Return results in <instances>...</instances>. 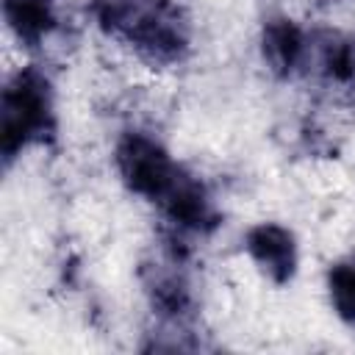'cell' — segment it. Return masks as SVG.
<instances>
[{"label": "cell", "instance_id": "cell-10", "mask_svg": "<svg viewBox=\"0 0 355 355\" xmlns=\"http://www.w3.org/2000/svg\"><path fill=\"white\" fill-rule=\"evenodd\" d=\"M327 291L336 316L355 327V255L341 258L327 269Z\"/></svg>", "mask_w": 355, "mask_h": 355}, {"label": "cell", "instance_id": "cell-4", "mask_svg": "<svg viewBox=\"0 0 355 355\" xmlns=\"http://www.w3.org/2000/svg\"><path fill=\"white\" fill-rule=\"evenodd\" d=\"M164 261H144L139 266V280L144 286V297L153 313L164 324L186 327L194 316V294L191 283L183 272V255L175 247H166Z\"/></svg>", "mask_w": 355, "mask_h": 355}, {"label": "cell", "instance_id": "cell-1", "mask_svg": "<svg viewBox=\"0 0 355 355\" xmlns=\"http://www.w3.org/2000/svg\"><path fill=\"white\" fill-rule=\"evenodd\" d=\"M89 14L150 67L180 64L191 50V19L178 0H92Z\"/></svg>", "mask_w": 355, "mask_h": 355}, {"label": "cell", "instance_id": "cell-9", "mask_svg": "<svg viewBox=\"0 0 355 355\" xmlns=\"http://www.w3.org/2000/svg\"><path fill=\"white\" fill-rule=\"evenodd\" d=\"M319 72L333 83L355 80V36L349 33H322L316 39Z\"/></svg>", "mask_w": 355, "mask_h": 355}, {"label": "cell", "instance_id": "cell-7", "mask_svg": "<svg viewBox=\"0 0 355 355\" xmlns=\"http://www.w3.org/2000/svg\"><path fill=\"white\" fill-rule=\"evenodd\" d=\"M261 55L272 75L288 78L308 61V39L291 17H269L261 28Z\"/></svg>", "mask_w": 355, "mask_h": 355}, {"label": "cell", "instance_id": "cell-6", "mask_svg": "<svg viewBox=\"0 0 355 355\" xmlns=\"http://www.w3.org/2000/svg\"><path fill=\"white\" fill-rule=\"evenodd\" d=\"M244 247L275 286H286L294 280L300 255H297L294 233L288 227L275 225V222H261L247 230Z\"/></svg>", "mask_w": 355, "mask_h": 355}, {"label": "cell", "instance_id": "cell-2", "mask_svg": "<svg viewBox=\"0 0 355 355\" xmlns=\"http://www.w3.org/2000/svg\"><path fill=\"white\" fill-rule=\"evenodd\" d=\"M55 136L53 83L39 67L19 69L0 97V153L6 166L31 144Z\"/></svg>", "mask_w": 355, "mask_h": 355}, {"label": "cell", "instance_id": "cell-3", "mask_svg": "<svg viewBox=\"0 0 355 355\" xmlns=\"http://www.w3.org/2000/svg\"><path fill=\"white\" fill-rule=\"evenodd\" d=\"M114 161L122 183L150 202H158L180 172V164L172 161L166 147L139 130H128L119 136L114 147Z\"/></svg>", "mask_w": 355, "mask_h": 355}, {"label": "cell", "instance_id": "cell-5", "mask_svg": "<svg viewBox=\"0 0 355 355\" xmlns=\"http://www.w3.org/2000/svg\"><path fill=\"white\" fill-rule=\"evenodd\" d=\"M158 208L180 230L211 233L219 225V211H216L205 183L197 175L186 172L183 166H180L178 178L172 180V186L166 189V194L158 200Z\"/></svg>", "mask_w": 355, "mask_h": 355}, {"label": "cell", "instance_id": "cell-8", "mask_svg": "<svg viewBox=\"0 0 355 355\" xmlns=\"http://www.w3.org/2000/svg\"><path fill=\"white\" fill-rule=\"evenodd\" d=\"M3 17L25 47H39L55 28V0H3Z\"/></svg>", "mask_w": 355, "mask_h": 355}]
</instances>
